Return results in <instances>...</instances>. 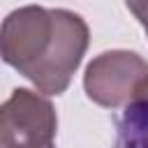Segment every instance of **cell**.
Segmentation results:
<instances>
[{
  "label": "cell",
  "mask_w": 148,
  "mask_h": 148,
  "mask_svg": "<svg viewBox=\"0 0 148 148\" xmlns=\"http://www.w3.org/2000/svg\"><path fill=\"white\" fill-rule=\"evenodd\" d=\"M88 39L81 14L28 5L9 12L0 23V58L39 92L60 95L79 69Z\"/></svg>",
  "instance_id": "obj_1"
},
{
  "label": "cell",
  "mask_w": 148,
  "mask_h": 148,
  "mask_svg": "<svg viewBox=\"0 0 148 148\" xmlns=\"http://www.w3.org/2000/svg\"><path fill=\"white\" fill-rule=\"evenodd\" d=\"M83 88L86 95L104 109L125 106L146 92L148 62L136 51H104L86 67Z\"/></svg>",
  "instance_id": "obj_2"
},
{
  "label": "cell",
  "mask_w": 148,
  "mask_h": 148,
  "mask_svg": "<svg viewBox=\"0 0 148 148\" xmlns=\"http://www.w3.org/2000/svg\"><path fill=\"white\" fill-rule=\"evenodd\" d=\"M53 104L28 88H14L0 104V148H56Z\"/></svg>",
  "instance_id": "obj_3"
},
{
  "label": "cell",
  "mask_w": 148,
  "mask_h": 148,
  "mask_svg": "<svg viewBox=\"0 0 148 148\" xmlns=\"http://www.w3.org/2000/svg\"><path fill=\"white\" fill-rule=\"evenodd\" d=\"M113 148H148V92L125 104V111L116 120Z\"/></svg>",
  "instance_id": "obj_4"
},
{
  "label": "cell",
  "mask_w": 148,
  "mask_h": 148,
  "mask_svg": "<svg viewBox=\"0 0 148 148\" xmlns=\"http://www.w3.org/2000/svg\"><path fill=\"white\" fill-rule=\"evenodd\" d=\"M125 5L136 16V21L143 25V30L148 35V0H125Z\"/></svg>",
  "instance_id": "obj_5"
},
{
  "label": "cell",
  "mask_w": 148,
  "mask_h": 148,
  "mask_svg": "<svg viewBox=\"0 0 148 148\" xmlns=\"http://www.w3.org/2000/svg\"><path fill=\"white\" fill-rule=\"evenodd\" d=\"M146 92H148V88H146Z\"/></svg>",
  "instance_id": "obj_6"
}]
</instances>
